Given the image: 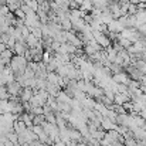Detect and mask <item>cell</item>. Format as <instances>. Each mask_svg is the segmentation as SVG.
<instances>
[{
	"mask_svg": "<svg viewBox=\"0 0 146 146\" xmlns=\"http://www.w3.org/2000/svg\"><path fill=\"white\" fill-rule=\"evenodd\" d=\"M138 11V7H136V4H132V3H129V6H128V14H135Z\"/></svg>",
	"mask_w": 146,
	"mask_h": 146,
	"instance_id": "obj_10",
	"label": "cell"
},
{
	"mask_svg": "<svg viewBox=\"0 0 146 146\" xmlns=\"http://www.w3.org/2000/svg\"><path fill=\"white\" fill-rule=\"evenodd\" d=\"M111 78H112L116 84H125V85H128L129 81H131V77H129V74H128L126 71H121V72H118V74H112Z\"/></svg>",
	"mask_w": 146,
	"mask_h": 146,
	"instance_id": "obj_1",
	"label": "cell"
},
{
	"mask_svg": "<svg viewBox=\"0 0 146 146\" xmlns=\"http://www.w3.org/2000/svg\"><path fill=\"white\" fill-rule=\"evenodd\" d=\"M116 41L119 43V46H121L122 48H125V50H126L129 46H131V44H132L128 38H123V37H118V40H116Z\"/></svg>",
	"mask_w": 146,
	"mask_h": 146,
	"instance_id": "obj_8",
	"label": "cell"
},
{
	"mask_svg": "<svg viewBox=\"0 0 146 146\" xmlns=\"http://www.w3.org/2000/svg\"><path fill=\"white\" fill-rule=\"evenodd\" d=\"M104 131H111V129H116L118 128V125L113 122V121H111L108 116H104V119L101 121V125H99Z\"/></svg>",
	"mask_w": 146,
	"mask_h": 146,
	"instance_id": "obj_3",
	"label": "cell"
},
{
	"mask_svg": "<svg viewBox=\"0 0 146 146\" xmlns=\"http://www.w3.org/2000/svg\"><path fill=\"white\" fill-rule=\"evenodd\" d=\"M106 33H116V34H119L122 30H123V26L119 23V20L118 19H113L109 24H106Z\"/></svg>",
	"mask_w": 146,
	"mask_h": 146,
	"instance_id": "obj_2",
	"label": "cell"
},
{
	"mask_svg": "<svg viewBox=\"0 0 146 146\" xmlns=\"http://www.w3.org/2000/svg\"><path fill=\"white\" fill-rule=\"evenodd\" d=\"M104 50H105V54H106V58H108V60H109L111 62H113V61H115V58H116V54H118V52H116V50H115V48H113V47H112V44H111L109 47H106V48H104Z\"/></svg>",
	"mask_w": 146,
	"mask_h": 146,
	"instance_id": "obj_5",
	"label": "cell"
},
{
	"mask_svg": "<svg viewBox=\"0 0 146 146\" xmlns=\"http://www.w3.org/2000/svg\"><path fill=\"white\" fill-rule=\"evenodd\" d=\"M133 121H135V125L138 126V128H143V129H146V121L141 116V115H133Z\"/></svg>",
	"mask_w": 146,
	"mask_h": 146,
	"instance_id": "obj_7",
	"label": "cell"
},
{
	"mask_svg": "<svg viewBox=\"0 0 146 146\" xmlns=\"http://www.w3.org/2000/svg\"><path fill=\"white\" fill-rule=\"evenodd\" d=\"M135 17H136V21H138V26L139 24H145L146 23V9L145 10H138L135 13ZM136 26V27H138Z\"/></svg>",
	"mask_w": 146,
	"mask_h": 146,
	"instance_id": "obj_6",
	"label": "cell"
},
{
	"mask_svg": "<svg viewBox=\"0 0 146 146\" xmlns=\"http://www.w3.org/2000/svg\"><path fill=\"white\" fill-rule=\"evenodd\" d=\"M136 146H146V141H145V139L136 141Z\"/></svg>",
	"mask_w": 146,
	"mask_h": 146,
	"instance_id": "obj_13",
	"label": "cell"
},
{
	"mask_svg": "<svg viewBox=\"0 0 146 146\" xmlns=\"http://www.w3.org/2000/svg\"><path fill=\"white\" fill-rule=\"evenodd\" d=\"M136 7H138V10H145L146 9V3L141 1V3H138V4H136Z\"/></svg>",
	"mask_w": 146,
	"mask_h": 146,
	"instance_id": "obj_12",
	"label": "cell"
},
{
	"mask_svg": "<svg viewBox=\"0 0 146 146\" xmlns=\"http://www.w3.org/2000/svg\"><path fill=\"white\" fill-rule=\"evenodd\" d=\"M128 87H129V88H139V87H141V81H136V80H132V78H131Z\"/></svg>",
	"mask_w": 146,
	"mask_h": 146,
	"instance_id": "obj_9",
	"label": "cell"
},
{
	"mask_svg": "<svg viewBox=\"0 0 146 146\" xmlns=\"http://www.w3.org/2000/svg\"><path fill=\"white\" fill-rule=\"evenodd\" d=\"M128 101H131V97H129L128 92H126V94L116 92V94L113 95V104H115V105H123V104L128 102Z\"/></svg>",
	"mask_w": 146,
	"mask_h": 146,
	"instance_id": "obj_4",
	"label": "cell"
},
{
	"mask_svg": "<svg viewBox=\"0 0 146 146\" xmlns=\"http://www.w3.org/2000/svg\"><path fill=\"white\" fill-rule=\"evenodd\" d=\"M19 90H20V88H19L17 84H10V85H9V91H10L11 94H17Z\"/></svg>",
	"mask_w": 146,
	"mask_h": 146,
	"instance_id": "obj_11",
	"label": "cell"
}]
</instances>
